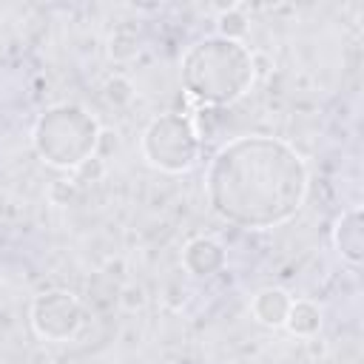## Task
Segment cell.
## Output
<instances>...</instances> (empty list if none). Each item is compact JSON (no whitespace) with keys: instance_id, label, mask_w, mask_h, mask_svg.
<instances>
[{"instance_id":"obj_13","label":"cell","mask_w":364,"mask_h":364,"mask_svg":"<svg viewBox=\"0 0 364 364\" xmlns=\"http://www.w3.org/2000/svg\"><path fill=\"white\" fill-rule=\"evenodd\" d=\"M122 307H128V310H139L142 304H145V293H142V287H136V284H128V287H122Z\"/></svg>"},{"instance_id":"obj_1","label":"cell","mask_w":364,"mask_h":364,"mask_svg":"<svg viewBox=\"0 0 364 364\" xmlns=\"http://www.w3.org/2000/svg\"><path fill=\"white\" fill-rule=\"evenodd\" d=\"M310 191V171L301 154L267 134H247L225 142L205 173L210 210L247 230H267L290 222Z\"/></svg>"},{"instance_id":"obj_4","label":"cell","mask_w":364,"mask_h":364,"mask_svg":"<svg viewBox=\"0 0 364 364\" xmlns=\"http://www.w3.org/2000/svg\"><path fill=\"white\" fill-rule=\"evenodd\" d=\"M139 148L151 168L185 173L199 159V134L185 114H159L145 125Z\"/></svg>"},{"instance_id":"obj_9","label":"cell","mask_w":364,"mask_h":364,"mask_svg":"<svg viewBox=\"0 0 364 364\" xmlns=\"http://www.w3.org/2000/svg\"><path fill=\"white\" fill-rule=\"evenodd\" d=\"M284 330L299 338H310L321 330V307L310 299H293L290 313L284 318Z\"/></svg>"},{"instance_id":"obj_5","label":"cell","mask_w":364,"mask_h":364,"mask_svg":"<svg viewBox=\"0 0 364 364\" xmlns=\"http://www.w3.org/2000/svg\"><path fill=\"white\" fill-rule=\"evenodd\" d=\"M28 321L40 338L63 344V341L77 338V333L82 330V321H85V310L74 293L46 290V293L34 296L31 310H28Z\"/></svg>"},{"instance_id":"obj_7","label":"cell","mask_w":364,"mask_h":364,"mask_svg":"<svg viewBox=\"0 0 364 364\" xmlns=\"http://www.w3.org/2000/svg\"><path fill=\"white\" fill-rule=\"evenodd\" d=\"M333 247L338 250V256L358 267L364 259V219H361V208H347L333 228Z\"/></svg>"},{"instance_id":"obj_2","label":"cell","mask_w":364,"mask_h":364,"mask_svg":"<svg viewBox=\"0 0 364 364\" xmlns=\"http://www.w3.org/2000/svg\"><path fill=\"white\" fill-rule=\"evenodd\" d=\"M179 80L193 102L230 105L250 91L256 80V60L242 40L210 34L182 54Z\"/></svg>"},{"instance_id":"obj_8","label":"cell","mask_w":364,"mask_h":364,"mask_svg":"<svg viewBox=\"0 0 364 364\" xmlns=\"http://www.w3.org/2000/svg\"><path fill=\"white\" fill-rule=\"evenodd\" d=\"M290 304H293V296L284 287H262L250 299V313L264 327H284Z\"/></svg>"},{"instance_id":"obj_10","label":"cell","mask_w":364,"mask_h":364,"mask_svg":"<svg viewBox=\"0 0 364 364\" xmlns=\"http://www.w3.org/2000/svg\"><path fill=\"white\" fill-rule=\"evenodd\" d=\"M245 34H247V17L239 9H225L219 14V37L242 40Z\"/></svg>"},{"instance_id":"obj_11","label":"cell","mask_w":364,"mask_h":364,"mask_svg":"<svg viewBox=\"0 0 364 364\" xmlns=\"http://www.w3.org/2000/svg\"><path fill=\"white\" fill-rule=\"evenodd\" d=\"M136 48L139 46H136V37L134 34H128V37L125 34H114L111 37V57L114 60H128V57L136 54Z\"/></svg>"},{"instance_id":"obj_3","label":"cell","mask_w":364,"mask_h":364,"mask_svg":"<svg viewBox=\"0 0 364 364\" xmlns=\"http://www.w3.org/2000/svg\"><path fill=\"white\" fill-rule=\"evenodd\" d=\"M102 128L97 117H91L82 105L60 102L46 108L31 128L34 154L60 171H80L88 159H94L100 148Z\"/></svg>"},{"instance_id":"obj_12","label":"cell","mask_w":364,"mask_h":364,"mask_svg":"<svg viewBox=\"0 0 364 364\" xmlns=\"http://www.w3.org/2000/svg\"><path fill=\"white\" fill-rule=\"evenodd\" d=\"M108 100L111 102H125V100H131V82L128 80H122V77H114L111 82H108Z\"/></svg>"},{"instance_id":"obj_6","label":"cell","mask_w":364,"mask_h":364,"mask_svg":"<svg viewBox=\"0 0 364 364\" xmlns=\"http://www.w3.org/2000/svg\"><path fill=\"white\" fill-rule=\"evenodd\" d=\"M225 262H228V253L222 242H216L213 236H196L182 247V267L196 279L216 276L225 267Z\"/></svg>"}]
</instances>
